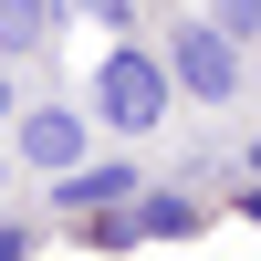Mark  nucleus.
<instances>
[{"instance_id": "1", "label": "nucleus", "mask_w": 261, "mask_h": 261, "mask_svg": "<svg viewBox=\"0 0 261 261\" xmlns=\"http://www.w3.org/2000/svg\"><path fill=\"white\" fill-rule=\"evenodd\" d=\"M94 115L125 125V136H146V125L167 115V63H146L136 42H115V53L94 63Z\"/></svg>"}, {"instance_id": "2", "label": "nucleus", "mask_w": 261, "mask_h": 261, "mask_svg": "<svg viewBox=\"0 0 261 261\" xmlns=\"http://www.w3.org/2000/svg\"><path fill=\"white\" fill-rule=\"evenodd\" d=\"M167 84H188L199 105H230V94H241V42L209 32V21H188V32L167 42Z\"/></svg>"}, {"instance_id": "3", "label": "nucleus", "mask_w": 261, "mask_h": 261, "mask_svg": "<svg viewBox=\"0 0 261 261\" xmlns=\"http://www.w3.org/2000/svg\"><path fill=\"white\" fill-rule=\"evenodd\" d=\"M125 199H136V167H63V178H53V209H73V220L125 209Z\"/></svg>"}, {"instance_id": "4", "label": "nucleus", "mask_w": 261, "mask_h": 261, "mask_svg": "<svg viewBox=\"0 0 261 261\" xmlns=\"http://www.w3.org/2000/svg\"><path fill=\"white\" fill-rule=\"evenodd\" d=\"M21 157H32L42 178H63V167L84 157V115H63V105H42V115H21Z\"/></svg>"}, {"instance_id": "5", "label": "nucleus", "mask_w": 261, "mask_h": 261, "mask_svg": "<svg viewBox=\"0 0 261 261\" xmlns=\"http://www.w3.org/2000/svg\"><path fill=\"white\" fill-rule=\"evenodd\" d=\"M63 21V0H0V53H42Z\"/></svg>"}, {"instance_id": "6", "label": "nucleus", "mask_w": 261, "mask_h": 261, "mask_svg": "<svg viewBox=\"0 0 261 261\" xmlns=\"http://www.w3.org/2000/svg\"><path fill=\"white\" fill-rule=\"evenodd\" d=\"M209 32H230V42L261 32V0H209Z\"/></svg>"}, {"instance_id": "7", "label": "nucleus", "mask_w": 261, "mask_h": 261, "mask_svg": "<svg viewBox=\"0 0 261 261\" xmlns=\"http://www.w3.org/2000/svg\"><path fill=\"white\" fill-rule=\"evenodd\" d=\"M21 251H32V230H11V220H0V261H21Z\"/></svg>"}, {"instance_id": "8", "label": "nucleus", "mask_w": 261, "mask_h": 261, "mask_svg": "<svg viewBox=\"0 0 261 261\" xmlns=\"http://www.w3.org/2000/svg\"><path fill=\"white\" fill-rule=\"evenodd\" d=\"M73 11H94V21H125V0H73Z\"/></svg>"}, {"instance_id": "9", "label": "nucleus", "mask_w": 261, "mask_h": 261, "mask_svg": "<svg viewBox=\"0 0 261 261\" xmlns=\"http://www.w3.org/2000/svg\"><path fill=\"white\" fill-rule=\"evenodd\" d=\"M0 125H11V63H0Z\"/></svg>"}, {"instance_id": "10", "label": "nucleus", "mask_w": 261, "mask_h": 261, "mask_svg": "<svg viewBox=\"0 0 261 261\" xmlns=\"http://www.w3.org/2000/svg\"><path fill=\"white\" fill-rule=\"evenodd\" d=\"M251 178H261V146H251Z\"/></svg>"}]
</instances>
